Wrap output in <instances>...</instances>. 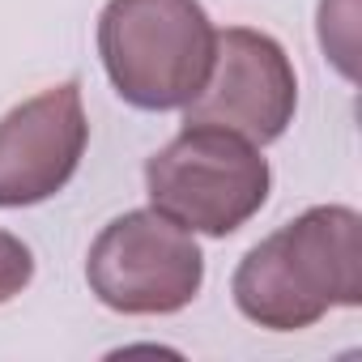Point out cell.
I'll use <instances>...</instances> for the list:
<instances>
[{
  "label": "cell",
  "instance_id": "277c9868",
  "mask_svg": "<svg viewBox=\"0 0 362 362\" xmlns=\"http://www.w3.org/2000/svg\"><path fill=\"white\" fill-rule=\"evenodd\" d=\"M94 298L119 315H175L205 281V256L179 222L158 209L119 214L98 230L86 256Z\"/></svg>",
  "mask_w": 362,
  "mask_h": 362
},
{
  "label": "cell",
  "instance_id": "8992f818",
  "mask_svg": "<svg viewBox=\"0 0 362 362\" xmlns=\"http://www.w3.org/2000/svg\"><path fill=\"white\" fill-rule=\"evenodd\" d=\"M90 145L77 81H60L0 119V209L43 205L69 188Z\"/></svg>",
  "mask_w": 362,
  "mask_h": 362
},
{
  "label": "cell",
  "instance_id": "5b68a950",
  "mask_svg": "<svg viewBox=\"0 0 362 362\" xmlns=\"http://www.w3.org/2000/svg\"><path fill=\"white\" fill-rule=\"evenodd\" d=\"M298 77L286 47L252 26L218 30L209 81L184 107V124H218L252 145H273L294 124Z\"/></svg>",
  "mask_w": 362,
  "mask_h": 362
},
{
  "label": "cell",
  "instance_id": "52a82bcc",
  "mask_svg": "<svg viewBox=\"0 0 362 362\" xmlns=\"http://www.w3.org/2000/svg\"><path fill=\"white\" fill-rule=\"evenodd\" d=\"M30 281H35V256H30V247L18 235L0 230V303L18 298Z\"/></svg>",
  "mask_w": 362,
  "mask_h": 362
},
{
  "label": "cell",
  "instance_id": "3957f363",
  "mask_svg": "<svg viewBox=\"0 0 362 362\" xmlns=\"http://www.w3.org/2000/svg\"><path fill=\"white\" fill-rule=\"evenodd\" d=\"M269 188L273 170L260 145L218 124H184V132L145 162L149 209L209 239H226L252 222Z\"/></svg>",
  "mask_w": 362,
  "mask_h": 362
},
{
  "label": "cell",
  "instance_id": "6da1fadb",
  "mask_svg": "<svg viewBox=\"0 0 362 362\" xmlns=\"http://www.w3.org/2000/svg\"><path fill=\"white\" fill-rule=\"evenodd\" d=\"M235 307L273 332L320 324L332 307L362 303V218L349 205H315L260 239L230 277Z\"/></svg>",
  "mask_w": 362,
  "mask_h": 362
},
{
  "label": "cell",
  "instance_id": "7a4b0ae2",
  "mask_svg": "<svg viewBox=\"0 0 362 362\" xmlns=\"http://www.w3.org/2000/svg\"><path fill=\"white\" fill-rule=\"evenodd\" d=\"M218 30L201 0H107L98 56L136 111H179L209 81Z\"/></svg>",
  "mask_w": 362,
  "mask_h": 362
}]
</instances>
